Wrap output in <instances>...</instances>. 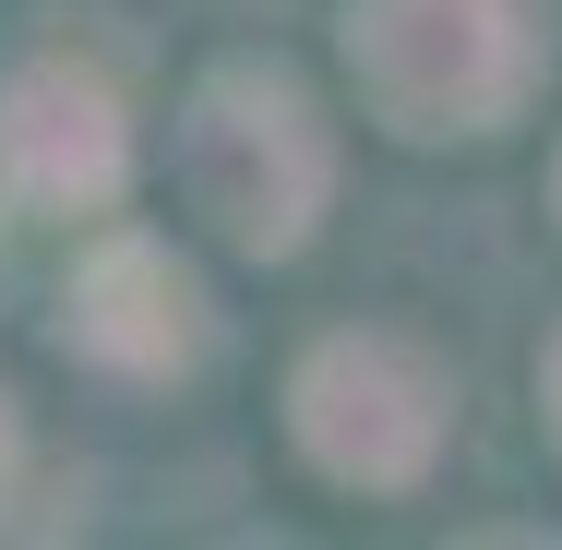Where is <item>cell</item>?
<instances>
[{
	"label": "cell",
	"mask_w": 562,
	"mask_h": 550,
	"mask_svg": "<svg viewBox=\"0 0 562 550\" xmlns=\"http://www.w3.org/2000/svg\"><path fill=\"white\" fill-rule=\"evenodd\" d=\"M168 168H180V204L216 227L227 251H251V263L312 251V227L336 204V132H324V109L276 60H216L180 97Z\"/></svg>",
	"instance_id": "1"
},
{
	"label": "cell",
	"mask_w": 562,
	"mask_h": 550,
	"mask_svg": "<svg viewBox=\"0 0 562 550\" xmlns=\"http://www.w3.org/2000/svg\"><path fill=\"white\" fill-rule=\"evenodd\" d=\"M347 85L395 144H479L539 97V0H347Z\"/></svg>",
	"instance_id": "2"
},
{
	"label": "cell",
	"mask_w": 562,
	"mask_h": 550,
	"mask_svg": "<svg viewBox=\"0 0 562 550\" xmlns=\"http://www.w3.org/2000/svg\"><path fill=\"white\" fill-rule=\"evenodd\" d=\"M288 431L300 454L336 479V491H419L443 467V431H454V383L431 347L383 324H347L324 347H300L288 371Z\"/></svg>",
	"instance_id": "3"
},
{
	"label": "cell",
	"mask_w": 562,
	"mask_h": 550,
	"mask_svg": "<svg viewBox=\"0 0 562 550\" xmlns=\"http://www.w3.org/2000/svg\"><path fill=\"white\" fill-rule=\"evenodd\" d=\"M132 192V120L97 72L72 60H24L0 85V216L48 227V216H109Z\"/></svg>",
	"instance_id": "4"
},
{
	"label": "cell",
	"mask_w": 562,
	"mask_h": 550,
	"mask_svg": "<svg viewBox=\"0 0 562 550\" xmlns=\"http://www.w3.org/2000/svg\"><path fill=\"white\" fill-rule=\"evenodd\" d=\"M204 288H192V263L168 251V239H144V227H120L97 239L85 263H72V300H60V347L72 359H97L120 383H180L192 359H204Z\"/></svg>",
	"instance_id": "5"
},
{
	"label": "cell",
	"mask_w": 562,
	"mask_h": 550,
	"mask_svg": "<svg viewBox=\"0 0 562 550\" xmlns=\"http://www.w3.org/2000/svg\"><path fill=\"white\" fill-rule=\"evenodd\" d=\"M539 431H551V454H562V324H551V347H539Z\"/></svg>",
	"instance_id": "6"
},
{
	"label": "cell",
	"mask_w": 562,
	"mask_h": 550,
	"mask_svg": "<svg viewBox=\"0 0 562 550\" xmlns=\"http://www.w3.org/2000/svg\"><path fill=\"white\" fill-rule=\"evenodd\" d=\"M551 204H562V156H551Z\"/></svg>",
	"instance_id": "7"
}]
</instances>
